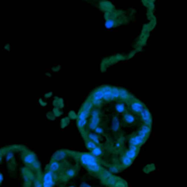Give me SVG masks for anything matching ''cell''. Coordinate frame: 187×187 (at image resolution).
Wrapping results in <instances>:
<instances>
[{
  "instance_id": "obj_7",
  "label": "cell",
  "mask_w": 187,
  "mask_h": 187,
  "mask_svg": "<svg viewBox=\"0 0 187 187\" xmlns=\"http://www.w3.org/2000/svg\"><path fill=\"white\" fill-rule=\"evenodd\" d=\"M132 161H133L132 160H131L130 158H129L126 156H124L121 158V162H122L123 165L125 166H129L132 164Z\"/></svg>"
},
{
  "instance_id": "obj_20",
  "label": "cell",
  "mask_w": 187,
  "mask_h": 187,
  "mask_svg": "<svg viewBox=\"0 0 187 187\" xmlns=\"http://www.w3.org/2000/svg\"><path fill=\"white\" fill-rule=\"evenodd\" d=\"M40 104H41L42 106H44V105H47V103H46L45 102L43 101L42 100H40Z\"/></svg>"
},
{
  "instance_id": "obj_14",
  "label": "cell",
  "mask_w": 187,
  "mask_h": 187,
  "mask_svg": "<svg viewBox=\"0 0 187 187\" xmlns=\"http://www.w3.org/2000/svg\"><path fill=\"white\" fill-rule=\"evenodd\" d=\"M77 118V115H76L74 111H71L70 113H69V118H71V119H76Z\"/></svg>"
},
{
  "instance_id": "obj_13",
  "label": "cell",
  "mask_w": 187,
  "mask_h": 187,
  "mask_svg": "<svg viewBox=\"0 0 187 187\" xmlns=\"http://www.w3.org/2000/svg\"><path fill=\"white\" fill-rule=\"evenodd\" d=\"M13 157H14V153H12V152H8V153H7L6 159L7 161H10L11 159H12Z\"/></svg>"
},
{
  "instance_id": "obj_12",
  "label": "cell",
  "mask_w": 187,
  "mask_h": 187,
  "mask_svg": "<svg viewBox=\"0 0 187 187\" xmlns=\"http://www.w3.org/2000/svg\"><path fill=\"white\" fill-rule=\"evenodd\" d=\"M61 113H62L60 111V110L59 109V108H57V107H56L54 109V111H53V114H54V116H59V115H61Z\"/></svg>"
},
{
  "instance_id": "obj_4",
  "label": "cell",
  "mask_w": 187,
  "mask_h": 187,
  "mask_svg": "<svg viewBox=\"0 0 187 187\" xmlns=\"http://www.w3.org/2000/svg\"><path fill=\"white\" fill-rule=\"evenodd\" d=\"M43 182L47 183V184H50L51 186L54 185V178H53V173L51 171H48L46 173L44 176V181Z\"/></svg>"
},
{
  "instance_id": "obj_8",
  "label": "cell",
  "mask_w": 187,
  "mask_h": 187,
  "mask_svg": "<svg viewBox=\"0 0 187 187\" xmlns=\"http://www.w3.org/2000/svg\"><path fill=\"white\" fill-rule=\"evenodd\" d=\"M92 154L94 156H95V157L96 156H99L102 154V150L101 149V148L97 146V147H96L95 149L92 151Z\"/></svg>"
},
{
  "instance_id": "obj_22",
  "label": "cell",
  "mask_w": 187,
  "mask_h": 187,
  "mask_svg": "<svg viewBox=\"0 0 187 187\" xmlns=\"http://www.w3.org/2000/svg\"><path fill=\"white\" fill-rule=\"evenodd\" d=\"M1 159H2V152L0 151V161H1Z\"/></svg>"
},
{
  "instance_id": "obj_11",
  "label": "cell",
  "mask_w": 187,
  "mask_h": 187,
  "mask_svg": "<svg viewBox=\"0 0 187 187\" xmlns=\"http://www.w3.org/2000/svg\"><path fill=\"white\" fill-rule=\"evenodd\" d=\"M66 174H67V176L72 178V177L74 176L75 171L74 169H72V168H70V169H68L67 171Z\"/></svg>"
},
{
  "instance_id": "obj_17",
  "label": "cell",
  "mask_w": 187,
  "mask_h": 187,
  "mask_svg": "<svg viewBox=\"0 0 187 187\" xmlns=\"http://www.w3.org/2000/svg\"><path fill=\"white\" fill-rule=\"evenodd\" d=\"M34 187H43V184L40 183L39 181H36L35 184H34Z\"/></svg>"
},
{
  "instance_id": "obj_21",
  "label": "cell",
  "mask_w": 187,
  "mask_h": 187,
  "mask_svg": "<svg viewBox=\"0 0 187 187\" xmlns=\"http://www.w3.org/2000/svg\"><path fill=\"white\" fill-rule=\"evenodd\" d=\"M51 95H52V93H47V94L45 95V97H49Z\"/></svg>"
},
{
  "instance_id": "obj_5",
  "label": "cell",
  "mask_w": 187,
  "mask_h": 187,
  "mask_svg": "<svg viewBox=\"0 0 187 187\" xmlns=\"http://www.w3.org/2000/svg\"><path fill=\"white\" fill-rule=\"evenodd\" d=\"M60 168V164L58 161H53L51 164H49V170L51 172L54 173L56 172V171H58Z\"/></svg>"
},
{
  "instance_id": "obj_15",
  "label": "cell",
  "mask_w": 187,
  "mask_h": 187,
  "mask_svg": "<svg viewBox=\"0 0 187 187\" xmlns=\"http://www.w3.org/2000/svg\"><path fill=\"white\" fill-rule=\"evenodd\" d=\"M32 166H33V167H34V168H37V169H38V168L40 167V163H39L37 161H36L35 162H34V164H32Z\"/></svg>"
},
{
  "instance_id": "obj_16",
  "label": "cell",
  "mask_w": 187,
  "mask_h": 187,
  "mask_svg": "<svg viewBox=\"0 0 187 187\" xmlns=\"http://www.w3.org/2000/svg\"><path fill=\"white\" fill-rule=\"evenodd\" d=\"M109 170H110V171L112 173H117L119 171L118 168H117V167H114V166L111 167V168H109Z\"/></svg>"
},
{
  "instance_id": "obj_24",
  "label": "cell",
  "mask_w": 187,
  "mask_h": 187,
  "mask_svg": "<svg viewBox=\"0 0 187 187\" xmlns=\"http://www.w3.org/2000/svg\"><path fill=\"white\" fill-rule=\"evenodd\" d=\"M1 183H2V182H1V181H0V184H1Z\"/></svg>"
},
{
  "instance_id": "obj_9",
  "label": "cell",
  "mask_w": 187,
  "mask_h": 187,
  "mask_svg": "<svg viewBox=\"0 0 187 187\" xmlns=\"http://www.w3.org/2000/svg\"><path fill=\"white\" fill-rule=\"evenodd\" d=\"M86 147H87V149H89V150H91V151H92L93 149H95L96 147H97V145H96L95 143H94V142L91 141H89V140H87L86 141Z\"/></svg>"
},
{
  "instance_id": "obj_3",
  "label": "cell",
  "mask_w": 187,
  "mask_h": 187,
  "mask_svg": "<svg viewBox=\"0 0 187 187\" xmlns=\"http://www.w3.org/2000/svg\"><path fill=\"white\" fill-rule=\"evenodd\" d=\"M24 161L25 164H32V165L36 161V156L32 153H28L24 158Z\"/></svg>"
},
{
  "instance_id": "obj_6",
  "label": "cell",
  "mask_w": 187,
  "mask_h": 187,
  "mask_svg": "<svg viewBox=\"0 0 187 187\" xmlns=\"http://www.w3.org/2000/svg\"><path fill=\"white\" fill-rule=\"evenodd\" d=\"M87 168L92 172H94V173H97L99 172L100 170H101V167H100L99 164L98 163L95 164H93L92 166H87Z\"/></svg>"
},
{
  "instance_id": "obj_2",
  "label": "cell",
  "mask_w": 187,
  "mask_h": 187,
  "mask_svg": "<svg viewBox=\"0 0 187 187\" xmlns=\"http://www.w3.org/2000/svg\"><path fill=\"white\" fill-rule=\"evenodd\" d=\"M67 152L65 151H57L53 155L52 159L56 161H61V160H63V159H65L67 157Z\"/></svg>"
},
{
  "instance_id": "obj_23",
  "label": "cell",
  "mask_w": 187,
  "mask_h": 187,
  "mask_svg": "<svg viewBox=\"0 0 187 187\" xmlns=\"http://www.w3.org/2000/svg\"><path fill=\"white\" fill-rule=\"evenodd\" d=\"M69 187H74V186H69Z\"/></svg>"
},
{
  "instance_id": "obj_10",
  "label": "cell",
  "mask_w": 187,
  "mask_h": 187,
  "mask_svg": "<svg viewBox=\"0 0 187 187\" xmlns=\"http://www.w3.org/2000/svg\"><path fill=\"white\" fill-rule=\"evenodd\" d=\"M69 123V118H65L64 119L61 120V125L62 128L66 127L68 124Z\"/></svg>"
},
{
  "instance_id": "obj_18",
  "label": "cell",
  "mask_w": 187,
  "mask_h": 187,
  "mask_svg": "<svg viewBox=\"0 0 187 187\" xmlns=\"http://www.w3.org/2000/svg\"><path fill=\"white\" fill-rule=\"evenodd\" d=\"M80 187H92L89 184H86V183H82L80 185Z\"/></svg>"
},
{
  "instance_id": "obj_1",
  "label": "cell",
  "mask_w": 187,
  "mask_h": 187,
  "mask_svg": "<svg viewBox=\"0 0 187 187\" xmlns=\"http://www.w3.org/2000/svg\"><path fill=\"white\" fill-rule=\"evenodd\" d=\"M80 161L83 165L86 167L95 164L97 163V159L95 156H94L90 153H82L80 156Z\"/></svg>"
},
{
  "instance_id": "obj_19",
  "label": "cell",
  "mask_w": 187,
  "mask_h": 187,
  "mask_svg": "<svg viewBox=\"0 0 187 187\" xmlns=\"http://www.w3.org/2000/svg\"><path fill=\"white\" fill-rule=\"evenodd\" d=\"M43 187H52V186H51L50 184H47V183L43 182Z\"/></svg>"
}]
</instances>
